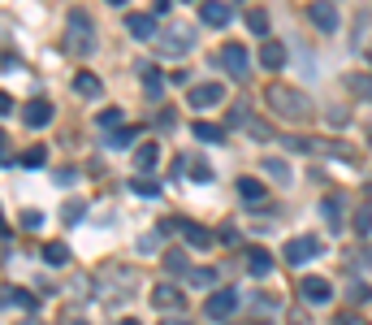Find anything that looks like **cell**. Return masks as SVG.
Here are the masks:
<instances>
[{
  "label": "cell",
  "instance_id": "4fadbf2b",
  "mask_svg": "<svg viewBox=\"0 0 372 325\" xmlns=\"http://www.w3.org/2000/svg\"><path fill=\"white\" fill-rule=\"evenodd\" d=\"M22 122H26L30 130L48 126V122H52V104H48V100H30V104L22 109Z\"/></svg>",
  "mask_w": 372,
  "mask_h": 325
},
{
  "label": "cell",
  "instance_id": "d6a6232c",
  "mask_svg": "<svg viewBox=\"0 0 372 325\" xmlns=\"http://www.w3.org/2000/svg\"><path fill=\"white\" fill-rule=\"evenodd\" d=\"M355 230H360V234L372 230V208H360V213H355Z\"/></svg>",
  "mask_w": 372,
  "mask_h": 325
},
{
  "label": "cell",
  "instance_id": "7a4b0ae2",
  "mask_svg": "<svg viewBox=\"0 0 372 325\" xmlns=\"http://www.w3.org/2000/svg\"><path fill=\"white\" fill-rule=\"evenodd\" d=\"M66 30H70V53L74 57H91L95 53V26H91V13L87 9H74L70 13V22H66Z\"/></svg>",
  "mask_w": 372,
  "mask_h": 325
},
{
  "label": "cell",
  "instance_id": "ee69618b",
  "mask_svg": "<svg viewBox=\"0 0 372 325\" xmlns=\"http://www.w3.org/2000/svg\"><path fill=\"white\" fill-rule=\"evenodd\" d=\"M0 234H5V217H0Z\"/></svg>",
  "mask_w": 372,
  "mask_h": 325
},
{
  "label": "cell",
  "instance_id": "8992f818",
  "mask_svg": "<svg viewBox=\"0 0 372 325\" xmlns=\"http://www.w3.org/2000/svg\"><path fill=\"white\" fill-rule=\"evenodd\" d=\"M204 313L213 317V321H230L238 313V290H217V295H208Z\"/></svg>",
  "mask_w": 372,
  "mask_h": 325
},
{
  "label": "cell",
  "instance_id": "6da1fadb",
  "mask_svg": "<svg viewBox=\"0 0 372 325\" xmlns=\"http://www.w3.org/2000/svg\"><path fill=\"white\" fill-rule=\"evenodd\" d=\"M264 100H268V109L277 113L282 122H312V118H316V104H312V95H307V91H299V87L273 83V87L264 91Z\"/></svg>",
  "mask_w": 372,
  "mask_h": 325
},
{
  "label": "cell",
  "instance_id": "3957f363",
  "mask_svg": "<svg viewBox=\"0 0 372 325\" xmlns=\"http://www.w3.org/2000/svg\"><path fill=\"white\" fill-rule=\"evenodd\" d=\"M217 61H221V70L230 74V78H238V83L251 74V53H247L242 44H225L221 53H217Z\"/></svg>",
  "mask_w": 372,
  "mask_h": 325
},
{
  "label": "cell",
  "instance_id": "f1b7e54d",
  "mask_svg": "<svg viewBox=\"0 0 372 325\" xmlns=\"http://www.w3.org/2000/svg\"><path fill=\"white\" fill-rule=\"evenodd\" d=\"M264 174L273 178V183H282V187L290 183V165H286V160H264Z\"/></svg>",
  "mask_w": 372,
  "mask_h": 325
},
{
  "label": "cell",
  "instance_id": "d590c367",
  "mask_svg": "<svg viewBox=\"0 0 372 325\" xmlns=\"http://www.w3.org/2000/svg\"><path fill=\"white\" fill-rule=\"evenodd\" d=\"M95 122H100L104 130H108V126H121V113H117V109H104V113H100V118H95Z\"/></svg>",
  "mask_w": 372,
  "mask_h": 325
},
{
  "label": "cell",
  "instance_id": "5b68a950",
  "mask_svg": "<svg viewBox=\"0 0 372 325\" xmlns=\"http://www.w3.org/2000/svg\"><path fill=\"white\" fill-rule=\"evenodd\" d=\"M320 248H325V243H320L316 234H299V239L286 243V260L290 265H307L312 256H320Z\"/></svg>",
  "mask_w": 372,
  "mask_h": 325
},
{
  "label": "cell",
  "instance_id": "d6986e66",
  "mask_svg": "<svg viewBox=\"0 0 372 325\" xmlns=\"http://www.w3.org/2000/svg\"><path fill=\"white\" fill-rule=\"evenodd\" d=\"M74 91L78 95H87V100H95V95H100V78H95V74H74Z\"/></svg>",
  "mask_w": 372,
  "mask_h": 325
},
{
  "label": "cell",
  "instance_id": "484cf974",
  "mask_svg": "<svg viewBox=\"0 0 372 325\" xmlns=\"http://www.w3.org/2000/svg\"><path fill=\"white\" fill-rule=\"evenodd\" d=\"M247 30L251 35H268V13L264 9H247Z\"/></svg>",
  "mask_w": 372,
  "mask_h": 325
},
{
  "label": "cell",
  "instance_id": "2e32d148",
  "mask_svg": "<svg viewBox=\"0 0 372 325\" xmlns=\"http://www.w3.org/2000/svg\"><path fill=\"white\" fill-rule=\"evenodd\" d=\"M247 269L255 273V278H268L273 273V256L264 248H247Z\"/></svg>",
  "mask_w": 372,
  "mask_h": 325
},
{
  "label": "cell",
  "instance_id": "8fae6325",
  "mask_svg": "<svg viewBox=\"0 0 372 325\" xmlns=\"http://www.w3.org/2000/svg\"><path fill=\"white\" fill-rule=\"evenodd\" d=\"M299 290H303V299H307V304H329V299H333V286H329L325 278H303Z\"/></svg>",
  "mask_w": 372,
  "mask_h": 325
},
{
  "label": "cell",
  "instance_id": "e575fe53",
  "mask_svg": "<svg viewBox=\"0 0 372 325\" xmlns=\"http://www.w3.org/2000/svg\"><path fill=\"white\" fill-rule=\"evenodd\" d=\"M22 225H26V230H39V225H43V213H35V208H26V213H22Z\"/></svg>",
  "mask_w": 372,
  "mask_h": 325
},
{
  "label": "cell",
  "instance_id": "cb8c5ba5",
  "mask_svg": "<svg viewBox=\"0 0 372 325\" xmlns=\"http://www.w3.org/2000/svg\"><path fill=\"white\" fill-rule=\"evenodd\" d=\"M190 130H195V139H204V143H221V139H225V130L213 126V122H195Z\"/></svg>",
  "mask_w": 372,
  "mask_h": 325
},
{
  "label": "cell",
  "instance_id": "8d00e7d4",
  "mask_svg": "<svg viewBox=\"0 0 372 325\" xmlns=\"http://www.w3.org/2000/svg\"><path fill=\"white\" fill-rule=\"evenodd\" d=\"M156 234H148V239H139V256H156Z\"/></svg>",
  "mask_w": 372,
  "mask_h": 325
},
{
  "label": "cell",
  "instance_id": "f546056e",
  "mask_svg": "<svg viewBox=\"0 0 372 325\" xmlns=\"http://www.w3.org/2000/svg\"><path fill=\"white\" fill-rule=\"evenodd\" d=\"M22 165H26V169H43V165H48V148H26V152H22Z\"/></svg>",
  "mask_w": 372,
  "mask_h": 325
},
{
  "label": "cell",
  "instance_id": "e0dca14e",
  "mask_svg": "<svg viewBox=\"0 0 372 325\" xmlns=\"http://www.w3.org/2000/svg\"><path fill=\"white\" fill-rule=\"evenodd\" d=\"M143 70V91L152 95V100H160V91H165V78H160V70L156 65H139Z\"/></svg>",
  "mask_w": 372,
  "mask_h": 325
},
{
  "label": "cell",
  "instance_id": "f6af8a7d",
  "mask_svg": "<svg viewBox=\"0 0 372 325\" xmlns=\"http://www.w3.org/2000/svg\"><path fill=\"white\" fill-rule=\"evenodd\" d=\"M108 5H126V0H108Z\"/></svg>",
  "mask_w": 372,
  "mask_h": 325
},
{
  "label": "cell",
  "instance_id": "1f68e13d",
  "mask_svg": "<svg viewBox=\"0 0 372 325\" xmlns=\"http://www.w3.org/2000/svg\"><path fill=\"white\" fill-rule=\"evenodd\" d=\"M346 299H351V304H368V299H372V286H368V282H351V286H346Z\"/></svg>",
  "mask_w": 372,
  "mask_h": 325
},
{
  "label": "cell",
  "instance_id": "30bf717a",
  "mask_svg": "<svg viewBox=\"0 0 372 325\" xmlns=\"http://www.w3.org/2000/svg\"><path fill=\"white\" fill-rule=\"evenodd\" d=\"M199 18H204V26H230V18H234V9L225 5V0H204Z\"/></svg>",
  "mask_w": 372,
  "mask_h": 325
},
{
  "label": "cell",
  "instance_id": "836d02e7",
  "mask_svg": "<svg viewBox=\"0 0 372 325\" xmlns=\"http://www.w3.org/2000/svg\"><path fill=\"white\" fill-rule=\"evenodd\" d=\"M83 213H87V204H83V200L66 204V221H70V225H74V221H83Z\"/></svg>",
  "mask_w": 372,
  "mask_h": 325
},
{
  "label": "cell",
  "instance_id": "9a60e30c",
  "mask_svg": "<svg viewBox=\"0 0 372 325\" xmlns=\"http://www.w3.org/2000/svg\"><path fill=\"white\" fill-rule=\"evenodd\" d=\"M260 65H264V70H286V48H282L277 39H264V48H260Z\"/></svg>",
  "mask_w": 372,
  "mask_h": 325
},
{
  "label": "cell",
  "instance_id": "7bdbcfd3",
  "mask_svg": "<svg viewBox=\"0 0 372 325\" xmlns=\"http://www.w3.org/2000/svg\"><path fill=\"white\" fill-rule=\"evenodd\" d=\"M117 325H143V321H117Z\"/></svg>",
  "mask_w": 372,
  "mask_h": 325
},
{
  "label": "cell",
  "instance_id": "603a6c76",
  "mask_svg": "<svg viewBox=\"0 0 372 325\" xmlns=\"http://www.w3.org/2000/svg\"><path fill=\"white\" fill-rule=\"evenodd\" d=\"M0 304H13V308H35V295H30V290H0Z\"/></svg>",
  "mask_w": 372,
  "mask_h": 325
},
{
  "label": "cell",
  "instance_id": "83f0119b",
  "mask_svg": "<svg viewBox=\"0 0 372 325\" xmlns=\"http://www.w3.org/2000/svg\"><path fill=\"white\" fill-rule=\"evenodd\" d=\"M130 191H135V195H148V200H152V195H160V183H156V178H143V174H139V178H130Z\"/></svg>",
  "mask_w": 372,
  "mask_h": 325
},
{
  "label": "cell",
  "instance_id": "b9f144b4",
  "mask_svg": "<svg viewBox=\"0 0 372 325\" xmlns=\"http://www.w3.org/2000/svg\"><path fill=\"white\" fill-rule=\"evenodd\" d=\"M0 160H5V135H0Z\"/></svg>",
  "mask_w": 372,
  "mask_h": 325
},
{
  "label": "cell",
  "instance_id": "5bb4252c",
  "mask_svg": "<svg viewBox=\"0 0 372 325\" xmlns=\"http://www.w3.org/2000/svg\"><path fill=\"white\" fill-rule=\"evenodd\" d=\"M177 230H182V239L190 243V248H213V230H204V225H195V221H177Z\"/></svg>",
  "mask_w": 372,
  "mask_h": 325
},
{
  "label": "cell",
  "instance_id": "f35d334b",
  "mask_svg": "<svg viewBox=\"0 0 372 325\" xmlns=\"http://www.w3.org/2000/svg\"><path fill=\"white\" fill-rule=\"evenodd\" d=\"M9 109H13V100H9L5 91H0V118H9Z\"/></svg>",
  "mask_w": 372,
  "mask_h": 325
},
{
  "label": "cell",
  "instance_id": "4316f807",
  "mask_svg": "<svg viewBox=\"0 0 372 325\" xmlns=\"http://www.w3.org/2000/svg\"><path fill=\"white\" fill-rule=\"evenodd\" d=\"M43 260H48V265H66V260H70V248H66V243H48V248H43Z\"/></svg>",
  "mask_w": 372,
  "mask_h": 325
},
{
  "label": "cell",
  "instance_id": "7c38bea8",
  "mask_svg": "<svg viewBox=\"0 0 372 325\" xmlns=\"http://www.w3.org/2000/svg\"><path fill=\"white\" fill-rule=\"evenodd\" d=\"M126 30L135 39H156V18L152 13H126Z\"/></svg>",
  "mask_w": 372,
  "mask_h": 325
},
{
  "label": "cell",
  "instance_id": "4dcf8cb0",
  "mask_svg": "<svg viewBox=\"0 0 372 325\" xmlns=\"http://www.w3.org/2000/svg\"><path fill=\"white\" fill-rule=\"evenodd\" d=\"M165 269L169 273H190V260L182 252H165Z\"/></svg>",
  "mask_w": 372,
  "mask_h": 325
},
{
  "label": "cell",
  "instance_id": "9c48e42d",
  "mask_svg": "<svg viewBox=\"0 0 372 325\" xmlns=\"http://www.w3.org/2000/svg\"><path fill=\"white\" fill-rule=\"evenodd\" d=\"M156 53H160V57H186V53H190V35H186V30L156 35Z\"/></svg>",
  "mask_w": 372,
  "mask_h": 325
},
{
  "label": "cell",
  "instance_id": "7402d4cb",
  "mask_svg": "<svg viewBox=\"0 0 372 325\" xmlns=\"http://www.w3.org/2000/svg\"><path fill=\"white\" fill-rule=\"evenodd\" d=\"M156 156H160L156 143H143V148H135V165H139V174H148V169L156 165Z\"/></svg>",
  "mask_w": 372,
  "mask_h": 325
},
{
  "label": "cell",
  "instance_id": "ab89813d",
  "mask_svg": "<svg viewBox=\"0 0 372 325\" xmlns=\"http://www.w3.org/2000/svg\"><path fill=\"white\" fill-rule=\"evenodd\" d=\"M61 325H87L83 317H66V321H61Z\"/></svg>",
  "mask_w": 372,
  "mask_h": 325
},
{
  "label": "cell",
  "instance_id": "d4e9b609",
  "mask_svg": "<svg viewBox=\"0 0 372 325\" xmlns=\"http://www.w3.org/2000/svg\"><path fill=\"white\" fill-rule=\"evenodd\" d=\"M217 278H221L217 269H190V273H186V282H190V286H199V290H208Z\"/></svg>",
  "mask_w": 372,
  "mask_h": 325
},
{
  "label": "cell",
  "instance_id": "60d3db41",
  "mask_svg": "<svg viewBox=\"0 0 372 325\" xmlns=\"http://www.w3.org/2000/svg\"><path fill=\"white\" fill-rule=\"evenodd\" d=\"M165 325H190V321H182V317H169V321H165Z\"/></svg>",
  "mask_w": 372,
  "mask_h": 325
},
{
  "label": "cell",
  "instance_id": "ffe728a7",
  "mask_svg": "<svg viewBox=\"0 0 372 325\" xmlns=\"http://www.w3.org/2000/svg\"><path fill=\"white\" fill-rule=\"evenodd\" d=\"M320 213H325L329 230H337V225H342V200H337V195H325V204H320Z\"/></svg>",
  "mask_w": 372,
  "mask_h": 325
},
{
  "label": "cell",
  "instance_id": "ba28073f",
  "mask_svg": "<svg viewBox=\"0 0 372 325\" xmlns=\"http://www.w3.org/2000/svg\"><path fill=\"white\" fill-rule=\"evenodd\" d=\"M195 109H213V104H225V83H199V87H190L186 95Z\"/></svg>",
  "mask_w": 372,
  "mask_h": 325
},
{
  "label": "cell",
  "instance_id": "277c9868",
  "mask_svg": "<svg viewBox=\"0 0 372 325\" xmlns=\"http://www.w3.org/2000/svg\"><path fill=\"white\" fill-rule=\"evenodd\" d=\"M307 18H312L316 30H325V35H333V30L342 26V13H337L333 0H312V5H307Z\"/></svg>",
  "mask_w": 372,
  "mask_h": 325
},
{
  "label": "cell",
  "instance_id": "44dd1931",
  "mask_svg": "<svg viewBox=\"0 0 372 325\" xmlns=\"http://www.w3.org/2000/svg\"><path fill=\"white\" fill-rule=\"evenodd\" d=\"M104 143H108L112 152H121V148H130V143H135V130H130V126H117V130H108Z\"/></svg>",
  "mask_w": 372,
  "mask_h": 325
},
{
  "label": "cell",
  "instance_id": "ac0fdd59",
  "mask_svg": "<svg viewBox=\"0 0 372 325\" xmlns=\"http://www.w3.org/2000/svg\"><path fill=\"white\" fill-rule=\"evenodd\" d=\"M238 195H242L247 204H264V183H260V178H242V183H238Z\"/></svg>",
  "mask_w": 372,
  "mask_h": 325
},
{
  "label": "cell",
  "instance_id": "74e56055",
  "mask_svg": "<svg viewBox=\"0 0 372 325\" xmlns=\"http://www.w3.org/2000/svg\"><path fill=\"white\" fill-rule=\"evenodd\" d=\"M333 325H364V317H360V313H351V317H346V313H342V317H337V321H333Z\"/></svg>",
  "mask_w": 372,
  "mask_h": 325
},
{
  "label": "cell",
  "instance_id": "52a82bcc",
  "mask_svg": "<svg viewBox=\"0 0 372 325\" xmlns=\"http://www.w3.org/2000/svg\"><path fill=\"white\" fill-rule=\"evenodd\" d=\"M152 308H160V313H182V290L173 282H156L152 286Z\"/></svg>",
  "mask_w": 372,
  "mask_h": 325
}]
</instances>
